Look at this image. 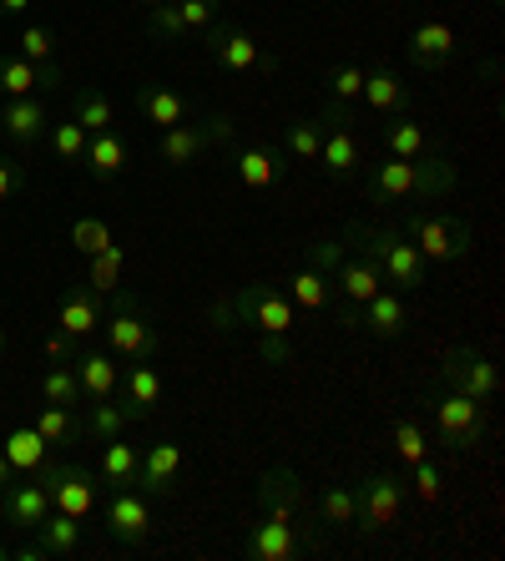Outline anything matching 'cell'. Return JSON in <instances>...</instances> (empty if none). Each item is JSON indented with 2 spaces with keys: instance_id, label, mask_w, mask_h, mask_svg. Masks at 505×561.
<instances>
[{
  "instance_id": "58",
  "label": "cell",
  "mask_w": 505,
  "mask_h": 561,
  "mask_svg": "<svg viewBox=\"0 0 505 561\" xmlns=\"http://www.w3.org/2000/svg\"><path fill=\"white\" fill-rule=\"evenodd\" d=\"M0 354H5V329H0Z\"/></svg>"
},
{
  "instance_id": "31",
  "label": "cell",
  "mask_w": 505,
  "mask_h": 561,
  "mask_svg": "<svg viewBox=\"0 0 505 561\" xmlns=\"http://www.w3.org/2000/svg\"><path fill=\"white\" fill-rule=\"evenodd\" d=\"M122 400H127L131 420H147L162 405V375L152 369V359H142V365H131L127 375H122Z\"/></svg>"
},
{
  "instance_id": "51",
  "label": "cell",
  "mask_w": 505,
  "mask_h": 561,
  "mask_svg": "<svg viewBox=\"0 0 505 561\" xmlns=\"http://www.w3.org/2000/svg\"><path fill=\"white\" fill-rule=\"evenodd\" d=\"M15 193H26V172H21V162H15V157L0 152V203H11Z\"/></svg>"
},
{
  "instance_id": "48",
  "label": "cell",
  "mask_w": 505,
  "mask_h": 561,
  "mask_svg": "<svg viewBox=\"0 0 505 561\" xmlns=\"http://www.w3.org/2000/svg\"><path fill=\"white\" fill-rule=\"evenodd\" d=\"M71 243H77V249L91 259V253H102L106 243H117V238H112V228H106L102 218H77V222H71Z\"/></svg>"
},
{
  "instance_id": "32",
  "label": "cell",
  "mask_w": 505,
  "mask_h": 561,
  "mask_svg": "<svg viewBox=\"0 0 505 561\" xmlns=\"http://www.w3.org/2000/svg\"><path fill=\"white\" fill-rule=\"evenodd\" d=\"M31 425L41 431V440L51 445V450H66V445H77V440H87V425L77 420V410H66V405H46L41 400L36 405V415H31Z\"/></svg>"
},
{
  "instance_id": "11",
  "label": "cell",
  "mask_w": 505,
  "mask_h": 561,
  "mask_svg": "<svg viewBox=\"0 0 505 561\" xmlns=\"http://www.w3.org/2000/svg\"><path fill=\"white\" fill-rule=\"evenodd\" d=\"M228 299H233L238 324H253L259 334H288L294 329V304L278 284H243Z\"/></svg>"
},
{
  "instance_id": "53",
  "label": "cell",
  "mask_w": 505,
  "mask_h": 561,
  "mask_svg": "<svg viewBox=\"0 0 505 561\" xmlns=\"http://www.w3.org/2000/svg\"><path fill=\"white\" fill-rule=\"evenodd\" d=\"M203 127H208V137H213V142H222V147H228V152H233V137H238V131H233V117H222V112H213V117L203 122Z\"/></svg>"
},
{
  "instance_id": "41",
  "label": "cell",
  "mask_w": 505,
  "mask_h": 561,
  "mask_svg": "<svg viewBox=\"0 0 505 561\" xmlns=\"http://www.w3.org/2000/svg\"><path fill=\"white\" fill-rule=\"evenodd\" d=\"M41 400H46V405H66V410H77V405H81L77 369H71V365H51V369H46V375H41Z\"/></svg>"
},
{
  "instance_id": "54",
  "label": "cell",
  "mask_w": 505,
  "mask_h": 561,
  "mask_svg": "<svg viewBox=\"0 0 505 561\" xmlns=\"http://www.w3.org/2000/svg\"><path fill=\"white\" fill-rule=\"evenodd\" d=\"M46 354H51L56 365H66V359H77V340H71V334H51V344H46Z\"/></svg>"
},
{
  "instance_id": "17",
  "label": "cell",
  "mask_w": 505,
  "mask_h": 561,
  "mask_svg": "<svg viewBox=\"0 0 505 561\" xmlns=\"http://www.w3.org/2000/svg\"><path fill=\"white\" fill-rule=\"evenodd\" d=\"M46 127H51V112H46L41 96H11V102H0V131H5L21 152L46 142Z\"/></svg>"
},
{
  "instance_id": "12",
  "label": "cell",
  "mask_w": 505,
  "mask_h": 561,
  "mask_svg": "<svg viewBox=\"0 0 505 561\" xmlns=\"http://www.w3.org/2000/svg\"><path fill=\"white\" fill-rule=\"evenodd\" d=\"M102 522L122 547H147L152 541V501H147L142 485H112V501H106Z\"/></svg>"
},
{
  "instance_id": "25",
  "label": "cell",
  "mask_w": 505,
  "mask_h": 561,
  "mask_svg": "<svg viewBox=\"0 0 505 561\" xmlns=\"http://www.w3.org/2000/svg\"><path fill=\"white\" fill-rule=\"evenodd\" d=\"M379 142H385L389 157H425L440 147V137H435L425 122L410 117V112H400V117H389L385 127H379Z\"/></svg>"
},
{
  "instance_id": "55",
  "label": "cell",
  "mask_w": 505,
  "mask_h": 561,
  "mask_svg": "<svg viewBox=\"0 0 505 561\" xmlns=\"http://www.w3.org/2000/svg\"><path fill=\"white\" fill-rule=\"evenodd\" d=\"M31 0H0V15H26Z\"/></svg>"
},
{
  "instance_id": "45",
  "label": "cell",
  "mask_w": 505,
  "mask_h": 561,
  "mask_svg": "<svg viewBox=\"0 0 505 561\" xmlns=\"http://www.w3.org/2000/svg\"><path fill=\"white\" fill-rule=\"evenodd\" d=\"M147 36L168 41V46H177V41H187V26H182V15L172 0H157V5H147Z\"/></svg>"
},
{
  "instance_id": "59",
  "label": "cell",
  "mask_w": 505,
  "mask_h": 561,
  "mask_svg": "<svg viewBox=\"0 0 505 561\" xmlns=\"http://www.w3.org/2000/svg\"><path fill=\"white\" fill-rule=\"evenodd\" d=\"M137 5H142V11H147V5H157V0H137Z\"/></svg>"
},
{
  "instance_id": "20",
  "label": "cell",
  "mask_w": 505,
  "mask_h": 561,
  "mask_svg": "<svg viewBox=\"0 0 505 561\" xmlns=\"http://www.w3.org/2000/svg\"><path fill=\"white\" fill-rule=\"evenodd\" d=\"M334 288L338 294H344V309H359V304H369L379 294V288H385V274H379V263L369 259V253H344V259H338V268L334 274Z\"/></svg>"
},
{
  "instance_id": "8",
  "label": "cell",
  "mask_w": 505,
  "mask_h": 561,
  "mask_svg": "<svg viewBox=\"0 0 505 561\" xmlns=\"http://www.w3.org/2000/svg\"><path fill=\"white\" fill-rule=\"evenodd\" d=\"M440 385L455 394H470L480 405H491L495 394H501V369H495V359L470 350V344H455V350H445V359H440Z\"/></svg>"
},
{
  "instance_id": "36",
  "label": "cell",
  "mask_w": 505,
  "mask_h": 561,
  "mask_svg": "<svg viewBox=\"0 0 505 561\" xmlns=\"http://www.w3.org/2000/svg\"><path fill=\"white\" fill-rule=\"evenodd\" d=\"M313 516L324 531H354V485H324L313 496Z\"/></svg>"
},
{
  "instance_id": "57",
  "label": "cell",
  "mask_w": 505,
  "mask_h": 561,
  "mask_svg": "<svg viewBox=\"0 0 505 561\" xmlns=\"http://www.w3.org/2000/svg\"><path fill=\"white\" fill-rule=\"evenodd\" d=\"M0 561H11V547H5V541H0Z\"/></svg>"
},
{
  "instance_id": "40",
  "label": "cell",
  "mask_w": 505,
  "mask_h": 561,
  "mask_svg": "<svg viewBox=\"0 0 505 561\" xmlns=\"http://www.w3.org/2000/svg\"><path fill=\"white\" fill-rule=\"evenodd\" d=\"M87 142H91V131L81 127L77 117L51 122V127H46V147H51L61 162H81V157H87Z\"/></svg>"
},
{
  "instance_id": "44",
  "label": "cell",
  "mask_w": 505,
  "mask_h": 561,
  "mask_svg": "<svg viewBox=\"0 0 505 561\" xmlns=\"http://www.w3.org/2000/svg\"><path fill=\"white\" fill-rule=\"evenodd\" d=\"M394 456H400L404 466H415V460L429 456V435H425V425H420L415 415L394 420Z\"/></svg>"
},
{
  "instance_id": "49",
  "label": "cell",
  "mask_w": 505,
  "mask_h": 561,
  "mask_svg": "<svg viewBox=\"0 0 505 561\" xmlns=\"http://www.w3.org/2000/svg\"><path fill=\"white\" fill-rule=\"evenodd\" d=\"M344 253H349L344 238H313V243H303V263H309V268H324V274H334Z\"/></svg>"
},
{
  "instance_id": "37",
  "label": "cell",
  "mask_w": 505,
  "mask_h": 561,
  "mask_svg": "<svg viewBox=\"0 0 505 561\" xmlns=\"http://www.w3.org/2000/svg\"><path fill=\"white\" fill-rule=\"evenodd\" d=\"M31 536L41 541V551H46V557H71V551L81 547V522H77V516H66V511H51V516H46V522H41Z\"/></svg>"
},
{
  "instance_id": "34",
  "label": "cell",
  "mask_w": 505,
  "mask_h": 561,
  "mask_svg": "<svg viewBox=\"0 0 505 561\" xmlns=\"http://www.w3.org/2000/svg\"><path fill=\"white\" fill-rule=\"evenodd\" d=\"M81 425H87L91 440H117V435L127 431V425H137V420H131L127 400H122V394H112V400H91Z\"/></svg>"
},
{
  "instance_id": "42",
  "label": "cell",
  "mask_w": 505,
  "mask_h": 561,
  "mask_svg": "<svg viewBox=\"0 0 505 561\" xmlns=\"http://www.w3.org/2000/svg\"><path fill=\"white\" fill-rule=\"evenodd\" d=\"M122 268H127V249H122V243H106L102 253H91L87 284L96 288V294H112V288L122 284Z\"/></svg>"
},
{
  "instance_id": "18",
  "label": "cell",
  "mask_w": 505,
  "mask_h": 561,
  "mask_svg": "<svg viewBox=\"0 0 505 561\" xmlns=\"http://www.w3.org/2000/svg\"><path fill=\"white\" fill-rule=\"evenodd\" d=\"M455 51H460V36H455V26H445V21H420V26L410 31V41H404V56H410L415 71H440V66H450Z\"/></svg>"
},
{
  "instance_id": "24",
  "label": "cell",
  "mask_w": 505,
  "mask_h": 561,
  "mask_svg": "<svg viewBox=\"0 0 505 561\" xmlns=\"http://www.w3.org/2000/svg\"><path fill=\"white\" fill-rule=\"evenodd\" d=\"M137 112L162 131L193 122V102H187L182 92H172V87H157V81H142V87H137Z\"/></svg>"
},
{
  "instance_id": "14",
  "label": "cell",
  "mask_w": 505,
  "mask_h": 561,
  "mask_svg": "<svg viewBox=\"0 0 505 561\" xmlns=\"http://www.w3.org/2000/svg\"><path fill=\"white\" fill-rule=\"evenodd\" d=\"M203 51L222 66V71H273V61L259 51V41L243 26H208L203 31Z\"/></svg>"
},
{
  "instance_id": "13",
  "label": "cell",
  "mask_w": 505,
  "mask_h": 561,
  "mask_svg": "<svg viewBox=\"0 0 505 561\" xmlns=\"http://www.w3.org/2000/svg\"><path fill=\"white\" fill-rule=\"evenodd\" d=\"M253 501H259V511L273 516V522H309V485L294 476V466L263 470Z\"/></svg>"
},
{
  "instance_id": "22",
  "label": "cell",
  "mask_w": 505,
  "mask_h": 561,
  "mask_svg": "<svg viewBox=\"0 0 505 561\" xmlns=\"http://www.w3.org/2000/svg\"><path fill=\"white\" fill-rule=\"evenodd\" d=\"M359 329L369 340H400L404 329H410V309L394 288H379L369 304H359Z\"/></svg>"
},
{
  "instance_id": "39",
  "label": "cell",
  "mask_w": 505,
  "mask_h": 561,
  "mask_svg": "<svg viewBox=\"0 0 505 561\" xmlns=\"http://www.w3.org/2000/svg\"><path fill=\"white\" fill-rule=\"evenodd\" d=\"M71 117H77L87 131H106V127H112V96H106L102 87L81 81L77 96H71Z\"/></svg>"
},
{
  "instance_id": "43",
  "label": "cell",
  "mask_w": 505,
  "mask_h": 561,
  "mask_svg": "<svg viewBox=\"0 0 505 561\" xmlns=\"http://www.w3.org/2000/svg\"><path fill=\"white\" fill-rule=\"evenodd\" d=\"M359 92H364V71L354 61H338V66H329V71H324V96H329V102L354 106V102H359Z\"/></svg>"
},
{
  "instance_id": "26",
  "label": "cell",
  "mask_w": 505,
  "mask_h": 561,
  "mask_svg": "<svg viewBox=\"0 0 505 561\" xmlns=\"http://www.w3.org/2000/svg\"><path fill=\"white\" fill-rule=\"evenodd\" d=\"M87 172L91 178H102V183H112V178H122L127 172V162H131V147H127V137H122L117 127H106V131H91V142H87Z\"/></svg>"
},
{
  "instance_id": "38",
  "label": "cell",
  "mask_w": 505,
  "mask_h": 561,
  "mask_svg": "<svg viewBox=\"0 0 505 561\" xmlns=\"http://www.w3.org/2000/svg\"><path fill=\"white\" fill-rule=\"evenodd\" d=\"M278 137H284L288 157H298V162H319V147H324V122H319V117H288Z\"/></svg>"
},
{
  "instance_id": "50",
  "label": "cell",
  "mask_w": 505,
  "mask_h": 561,
  "mask_svg": "<svg viewBox=\"0 0 505 561\" xmlns=\"http://www.w3.org/2000/svg\"><path fill=\"white\" fill-rule=\"evenodd\" d=\"M410 470H415V496L425 501V506H435V501L445 496V481H440V470H435V460L425 456V460H415Z\"/></svg>"
},
{
  "instance_id": "15",
  "label": "cell",
  "mask_w": 505,
  "mask_h": 561,
  "mask_svg": "<svg viewBox=\"0 0 505 561\" xmlns=\"http://www.w3.org/2000/svg\"><path fill=\"white\" fill-rule=\"evenodd\" d=\"M66 87V71L61 66H36L26 56H0V102L11 96H36V92H61Z\"/></svg>"
},
{
  "instance_id": "33",
  "label": "cell",
  "mask_w": 505,
  "mask_h": 561,
  "mask_svg": "<svg viewBox=\"0 0 505 561\" xmlns=\"http://www.w3.org/2000/svg\"><path fill=\"white\" fill-rule=\"evenodd\" d=\"M0 450H5V460L15 466V476H36V470L51 460V445L41 440L36 425H15V431L5 435V445H0Z\"/></svg>"
},
{
  "instance_id": "52",
  "label": "cell",
  "mask_w": 505,
  "mask_h": 561,
  "mask_svg": "<svg viewBox=\"0 0 505 561\" xmlns=\"http://www.w3.org/2000/svg\"><path fill=\"white\" fill-rule=\"evenodd\" d=\"M259 359L263 365H294V344H288V334H263Z\"/></svg>"
},
{
  "instance_id": "2",
  "label": "cell",
  "mask_w": 505,
  "mask_h": 561,
  "mask_svg": "<svg viewBox=\"0 0 505 561\" xmlns=\"http://www.w3.org/2000/svg\"><path fill=\"white\" fill-rule=\"evenodd\" d=\"M344 243H349V249H359V253H369V259L379 263L385 284H394L400 294H415V288L429 284L425 253H420L415 243L400 233V228H369V222H349V228H344Z\"/></svg>"
},
{
  "instance_id": "19",
  "label": "cell",
  "mask_w": 505,
  "mask_h": 561,
  "mask_svg": "<svg viewBox=\"0 0 505 561\" xmlns=\"http://www.w3.org/2000/svg\"><path fill=\"white\" fill-rule=\"evenodd\" d=\"M102 313H106V294H96L91 284H71L61 294V309H56V324H61V334H71V340H87V334H96L102 329Z\"/></svg>"
},
{
  "instance_id": "16",
  "label": "cell",
  "mask_w": 505,
  "mask_h": 561,
  "mask_svg": "<svg viewBox=\"0 0 505 561\" xmlns=\"http://www.w3.org/2000/svg\"><path fill=\"white\" fill-rule=\"evenodd\" d=\"M0 516L21 531H36L46 516H51V491L36 481V476H15L5 491H0Z\"/></svg>"
},
{
  "instance_id": "6",
  "label": "cell",
  "mask_w": 505,
  "mask_h": 561,
  "mask_svg": "<svg viewBox=\"0 0 505 561\" xmlns=\"http://www.w3.org/2000/svg\"><path fill=\"white\" fill-rule=\"evenodd\" d=\"M319 547V531L313 522H273L263 516L259 526L243 531V557L248 561H303Z\"/></svg>"
},
{
  "instance_id": "47",
  "label": "cell",
  "mask_w": 505,
  "mask_h": 561,
  "mask_svg": "<svg viewBox=\"0 0 505 561\" xmlns=\"http://www.w3.org/2000/svg\"><path fill=\"white\" fill-rule=\"evenodd\" d=\"M15 56H26V61H36V66H51L56 61V36L46 26H26L21 36H15Z\"/></svg>"
},
{
  "instance_id": "60",
  "label": "cell",
  "mask_w": 505,
  "mask_h": 561,
  "mask_svg": "<svg viewBox=\"0 0 505 561\" xmlns=\"http://www.w3.org/2000/svg\"><path fill=\"white\" fill-rule=\"evenodd\" d=\"M491 5H501V0H491Z\"/></svg>"
},
{
  "instance_id": "21",
  "label": "cell",
  "mask_w": 505,
  "mask_h": 561,
  "mask_svg": "<svg viewBox=\"0 0 505 561\" xmlns=\"http://www.w3.org/2000/svg\"><path fill=\"white\" fill-rule=\"evenodd\" d=\"M177 476H182L177 440H157L142 456V466H137V485H142L147 496H172V491H177Z\"/></svg>"
},
{
  "instance_id": "27",
  "label": "cell",
  "mask_w": 505,
  "mask_h": 561,
  "mask_svg": "<svg viewBox=\"0 0 505 561\" xmlns=\"http://www.w3.org/2000/svg\"><path fill=\"white\" fill-rule=\"evenodd\" d=\"M359 102H369V112H379V117H400V112H410V87L394 77V66H375V71H364Z\"/></svg>"
},
{
  "instance_id": "3",
  "label": "cell",
  "mask_w": 505,
  "mask_h": 561,
  "mask_svg": "<svg viewBox=\"0 0 505 561\" xmlns=\"http://www.w3.org/2000/svg\"><path fill=\"white\" fill-rule=\"evenodd\" d=\"M102 334L112 359H127V365H142V359H157L162 350V334H157V319L142 309L137 294H117L112 288V304L102 313Z\"/></svg>"
},
{
  "instance_id": "29",
  "label": "cell",
  "mask_w": 505,
  "mask_h": 561,
  "mask_svg": "<svg viewBox=\"0 0 505 561\" xmlns=\"http://www.w3.org/2000/svg\"><path fill=\"white\" fill-rule=\"evenodd\" d=\"M208 147H213V137H208L203 122H182V127L162 131V142H157V162H168V168H187V162H197Z\"/></svg>"
},
{
  "instance_id": "46",
  "label": "cell",
  "mask_w": 505,
  "mask_h": 561,
  "mask_svg": "<svg viewBox=\"0 0 505 561\" xmlns=\"http://www.w3.org/2000/svg\"><path fill=\"white\" fill-rule=\"evenodd\" d=\"M172 5H177L187 36H203L208 26H218V15H222V0H172Z\"/></svg>"
},
{
  "instance_id": "56",
  "label": "cell",
  "mask_w": 505,
  "mask_h": 561,
  "mask_svg": "<svg viewBox=\"0 0 505 561\" xmlns=\"http://www.w3.org/2000/svg\"><path fill=\"white\" fill-rule=\"evenodd\" d=\"M15 481V466H11V460H5V450H0V491H5V485H11Z\"/></svg>"
},
{
  "instance_id": "28",
  "label": "cell",
  "mask_w": 505,
  "mask_h": 561,
  "mask_svg": "<svg viewBox=\"0 0 505 561\" xmlns=\"http://www.w3.org/2000/svg\"><path fill=\"white\" fill-rule=\"evenodd\" d=\"M233 172L243 187H278L288 178V162L273 147H238L233 152Z\"/></svg>"
},
{
  "instance_id": "4",
  "label": "cell",
  "mask_w": 505,
  "mask_h": 561,
  "mask_svg": "<svg viewBox=\"0 0 505 561\" xmlns=\"http://www.w3.org/2000/svg\"><path fill=\"white\" fill-rule=\"evenodd\" d=\"M394 228L425 253V263H460V259L475 253V233H470V222H460V218H440V213H425V208H404Z\"/></svg>"
},
{
  "instance_id": "23",
  "label": "cell",
  "mask_w": 505,
  "mask_h": 561,
  "mask_svg": "<svg viewBox=\"0 0 505 561\" xmlns=\"http://www.w3.org/2000/svg\"><path fill=\"white\" fill-rule=\"evenodd\" d=\"M77 369V385H81V400H112L122 390V369L112 365V350H87L71 359Z\"/></svg>"
},
{
  "instance_id": "10",
  "label": "cell",
  "mask_w": 505,
  "mask_h": 561,
  "mask_svg": "<svg viewBox=\"0 0 505 561\" xmlns=\"http://www.w3.org/2000/svg\"><path fill=\"white\" fill-rule=\"evenodd\" d=\"M319 122H324V147H319V162H324L329 178H354V172H364L359 137H354V127H349V122H354V106L324 102Z\"/></svg>"
},
{
  "instance_id": "7",
  "label": "cell",
  "mask_w": 505,
  "mask_h": 561,
  "mask_svg": "<svg viewBox=\"0 0 505 561\" xmlns=\"http://www.w3.org/2000/svg\"><path fill=\"white\" fill-rule=\"evenodd\" d=\"M404 511V481L400 476H389V470H375V476H364L354 485V526L364 536H379L389 526L400 522Z\"/></svg>"
},
{
  "instance_id": "35",
  "label": "cell",
  "mask_w": 505,
  "mask_h": 561,
  "mask_svg": "<svg viewBox=\"0 0 505 561\" xmlns=\"http://www.w3.org/2000/svg\"><path fill=\"white\" fill-rule=\"evenodd\" d=\"M137 466H142V450L137 445H122L117 440H102V466H96V481L106 485H137Z\"/></svg>"
},
{
  "instance_id": "1",
  "label": "cell",
  "mask_w": 505,
  "mask_h": 561,
  "mask_svg": "<svg viewBox=\"0 0 505 561\" xmlns=\"http://www.w3.org/2000/svg\"><path fill=\"white\" fill-rule=\"evenodd\" d=\"M460 172L445 152H425V157H385L369 168V197L375 203H435L450 197Z\"/></svg>"
},
{
  "instance_id": "9",
  "label": "cell",
  "mask_w": 505,
  "mask_h": 561,
  "mask_svg": "<svg viewBox=\"0 0 505 561\" xmlns=\"http://www.w3.org/2000/svg\"><path fill=\"white\" fill-rule=\"evenodd\" d=\"M36 481L51 491V511H66V516H77V522H87L91 511H96V470L87 466H66V460H46V466L36 470Z\"/></svg>"
},
{
  "instance_id": "30",
  "label": "cell",
  "mask_w": 505,
  "mask_h": 561,
  "mask_svg": "<svg viewBox=\"0 0 505 561\" xmlns=\"http://www.w3.org/2000/svg\"><path fill=\"white\" fill-rule=\"evenodd\" d=\"M278 288L288 294L294 309H309V313H324L329 304H334V278H329L324 268H309V263H303L298 274H288Z\"/></svg>"
},
{
  "instance_id": "5",
  "label": "cell",
  "mask_w": 505,
  "mask_h": 561,
  "mask_svg": "<svg viewBox=\"0 0 505 561\" xmlns=\"http://www.w3.org/2000/svg\"><path fill=\"white\" fill-rule=\"evenodd\" d=\"M425 410L429 420H435V435H440V445H450V450H475L480 440H485V405L480 400H470V394H455V390H429L425 394Z\"/></svg>"
}]
</instances>
